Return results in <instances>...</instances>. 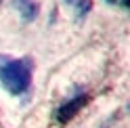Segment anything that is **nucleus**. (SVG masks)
Wrapping results in <instances>:
<instances>
[{
	"mask_svg": "<svg viewBox=\"0 0 130 128\" xmlns=\"http://www.w3.org/2000/svg\"><path fill=\"white\" fill-rule=\"evenodd\" d=\"M0 2H2V0H0Z\"/></svg>",
	"mask_w": 130,
	"mask_h": 128,
	"instance_id": "nucleus-7",
	"label": "nucleus"
},
{
	"mask_svg": "<svg viewBox=\"0 0 130 128\" xmlns=\"http://www.w3.org/2000/svg\"><path fill=\"white\" fill-rule=\"evenodd\" d=\"M128 111H130V105H128Z\"/></svg>",
	"mask_w": 130,
	"mask_h": 128,
	"instance_id": "nucleus-6",
	"label": "nucleus"
},
{
	"mask_svg": "<svg viewBox=\"0 0 130 128\" xmlns=\"http://www.w3.org/2000/svg\"><path fill=\"white\" fill-rule=\"evenodd\" d=\"M13 6L19 11V15H21L25 21L36 19V15H38V4L34 2V0H15Z\"/></svg>",
	"mask_w": 130,
	"mask_h": 128,
	"instance_id": "nucleus-3",
	"label": "nucleus"
},
{
	"mask_svg": "<svg viewBox=\"0 0 130 128\" xmlns=\"http://www.w3.org/2000/svg\"><path fill=\"white\" fill-rule=\"evenodd\" d=\"M109 4H118V6H128L130 9V0H107Z\"/></svg>",
	"mask_w": 130,
	"mask_h": 128,
	"instance_id": "nucleus-4",
	"label": "nucleus"
},
{
	"mask_svg": "<svg viewBox=\"0 0 130 128\" xmlns=\"http://www.w3.org/2000/svg\"><path fill=\"white\" fill-rule=\"evenodd\" d=\"M86 103H88L86 94H76V97H71L69 101H65L63 105L57 109V120H59V122H69V120L74 118Z\"/></svg>",
	"mask_w": 130,
	"mask_h": 128,
	"instance_id": "nucleus-2",
	"label": "nucleus"
},
{
	"mask_svg": "<svg viewBox=\"0 0 130 128\" xmlns=\"http://www.w3.org/2000/svg\"><path fill=\"white\" fill-rule=\"evenodd\" d=\"M65 2H67V4H78L80 0H65Z\"/></svg>",
	"mask_w": 130,
	"mask_h": 128,
	"instance_id": "nucleus-5",
	"label": "nucleus"
},
{
	"mask_svg": "<svg viewBox=\"0 0 130 128\" xmlns=\"http://www.w3.org/2000/svg\"><path fill=\"white\" fill-rule=\"evenodd\" d=\"M0 82L9 92L13 94H23L27 92L29 84H31V67L29 61L25 59H15V61H6L0 67Z\"/></svg>",
	"mask_w": 130,
	"mask_h": 128,
	"instance_id": "nucleus-1",
	"label": "nucleus"
}]
</instances>
